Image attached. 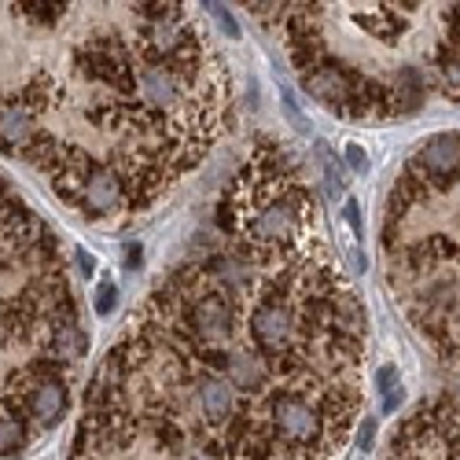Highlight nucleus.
I'll use <instances>...</instances> for the list:
<instances>
[{
    "mask_svg": "<svg viewBox=\"0 0 460 460\" xmlns=\"http://www.w3.org/2000/svg\"><path fill=\"white\" fill-rule=\"evenodd\" d=\"M365 317L295 151L261 140L217 228L100 361L70 460H335L361 412Z\"/></svg>",
    "mask_w": 460,
    "mask_h": 460,
    "instance_id": "nucleus-1",
    "label": "nucleus"
},
{
    "mask_svg": "<svg viewBox=\"0 0 460 460\" xmlns=\"http://www.w3.org/2000/svg\"><path fill=\"white\" fill-rule=\"evenodd\" d=\"M228 70L188 4H0V151L129 225L214 147Z\"/></svg>",
    "mask_w": 460,
    "mask_h": 460,
    "instance_id": "nucleus-2",
    "label": "nucleus"
},
{
    "mask_svg": "<svg viewBox=\"0 0 460 460\" xmlns=\"http://www.w3.org/2000/svg\"><path fill=\"white\" fill-rule=\"evenodd\" d=\"M302 89L350 122L460 103V4H243Z\"/></svg>",
    "mask_w": 460,
    "mask_h": 460,
    "instance_id": "nucleus-3",
    "label": "nucleus"
},
{
    "mask_svg": "<svg viewBox=\"0 0 460 460\" xmlns=\"http://www.w3.org/2000/svg\"><path fill=\"white\" fill-rule=\"evenodd\" d=\"M387 284L416 335L460 368V137L420 144L383 214Z\"/></svg>",
    "mask_w": 460,
    "mask_h": 460,
    "instance_id": "nucleus-4",
    "label": "nucleus"
},
{
    "mask_svg": "<svg viewBox=\"0 0 460 460\" xmlns=\"http://www.w3.org/2000/svg\"><path fill=\"white\" fill-rule=\"evenodd\" d=\"M85 347L52 228L0 177V424H30V394L45 379H66Z\"/></svg>",
    "mask_w": 460,
    "mask_h": 460,
    "instance_id": "nucleus-5",
    "label": "nucleus"
},
{
    "mask_svg": "<svg viewBox=\"0 0 460 460\" xmlns=\"http://www.w3.org/2000/svg\"><path fill=\"white\" fill-rule=\"evenodd\" d=\"M387 460H460V398L442 394L416 405L394 431Z\"/></svg>",
    "mask_w": 460,
    "mask_h": 460,
    "instance_id": "nucleus-6",
    "label": "nucleus"
},
{
    "mask_svg": "<svg viewBox=\"0 0 460 460\" xmlns=\"http://www.w3.org/2000/svg\"><path fill=\"white\" fill-rule=\"evenodd\" d=\"M66 405H70V398H66V379H45L41 387L30 394V424L37 428V435L49 431V428H56L59 420L66 416Z\"/></svg>",
    "mask_w": 460,
    "mask_h": 460,
    "instance_id": "nucleus-7",
    "label": "nucleus"
},
{
    "mask_svg": "<svg viewBox=\"0 0 460 460\" xmlns=\"http://www.w3.org/2000/svg\"><path fill=\"white\" fill-rule=\"evenodd\" d=\"M317 163H321V170H324L328 191H332V196H339V191L347 188V177H342V166H339V159H335V151H332L324 140H317Z\"/></svg>",
    "mask_w": 460,
    "mask_h": 460,
    "instance_id": "nucleus-8",
    "label": "nucleus"
},
{
    "mask_svg": "<svg viewBox=\"0 0 460 460\" xmlns=\"http://www.w3.org/2000/svg\"><path fill=\"white\" fill-rule=\"evenodd\" d=\"M114 298H119V288H114V284H100L96 288V314H111L114 310Z\"/></svg>",
    "mask_w": 460,
    "mask_h": 460,
    "instance_id": "nucleus-9",
    "label": "nucleus"
},
{
    "mask_svg": "<svg viewBox=\"0 0 460 460\" xmlns=\"http://www.w3.org/2000/svg\"><path fill=\"white\" fill-rule=\"evenodd\" d=\"M376 387H379L383 394H391V391H398V387H402V379H398V372L387 365V368H379V372H376Z\"/></svg>",
    "mask_w": 460,
    "mask_h": 460,
    "instance_id": "nucleus-10",
    "label": "nucleus"
},
{
    "mask_svg": "<svg viewBox=\"0 0 460 460\" xmlns=\"http://www.w3.org/2000/svg\"><path fill=\"white\" fill-rule=\"evenodd\" d=\"M347 163H350L358 173H365V170H368V159H365V151H361L358 144H347Z\"/></svg>",
    "mask_w": 460,
    "mask_h": 460,
    "instance_id": "nucleus-11",
    "label": "nucleus"
},
{
    "mask_svg": "<svg viewBox=\"0 0 460 460\" xmlns=\"http://www.w3.org/2000/svg\"><path fill=\"white\" fill-rule=\"evenodd\" d=\"M347 221H350V228L361 236V210H358V203L354 199H347Z\"/></svg>",
    "mask_w": 460,
    "mask_h": 460,
    "instance_id": "nucleus-12",
    "label": "nucleus"
},
{
    "mask_svg": "<svg viewBox=\"0 0 460 460\" xmlns=\"http://www.w3.org/2000/svg\"><path fill=\"white\" fill-rule=\"evenodd\" d=\"M78 277H93V270H96V261H93V254L89 251H78Z\"/></svg>",
    "mask_w": 460,
    "mask_h": 460,
    "instance_id": "nucleus-13",
    "label": "nucleus"
}]
</instances>
